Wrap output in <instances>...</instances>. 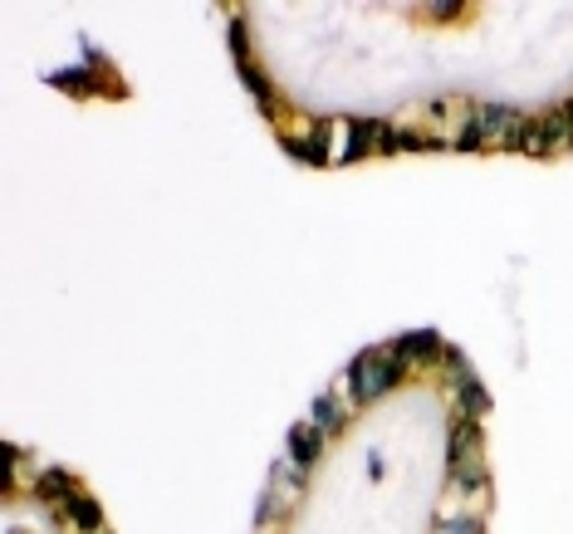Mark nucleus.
<instances>
[{
	"mask_svg": "<svg viewBox=\"0 0 573 534\" xmlns=\"http://www.w3.org/2000/svg\"><path fill=\"white\" fill-rule=\"evenodd\" d=\"M270 496H275V505H279V515H285V510H295L299 500H305V490H309V470H299L295 461H275V466H270Z\"/></svg>",
	"mask_w": 573,
	"mask_h": 534,
	"instance_id": "obj_3",
	"label": "nucleus"
},
{
	"mask_svg": "<svg viewBox=\"0 0 573 534\" xmlns=\"http://www.w3.org/2000/svg\"><path fill=\"white\" fill-rule=\"evenodd\" d=\"M564 109H569V118H573V99H569V103H564Z\"/></svg>",
	"mask_w": 573,
	"mask_h": 534,
	"instance_id": "obj_18",
	"label": "nucleus"
},
{
	"mask_svg": "<svg viewBox=\"0 0 573 534\" xmlns=\"http://www.w3.org/2000/svg\"><path fill=\"white\" fill-rule=\"evenodd\" d=\"M402 363L392 349H363L358 359L348 363V383H353V402H378L382 393H392V387L402 383Z\"/></svg>",
	"mask_w": 573,
	"mask_h": 534,
	"instance_id": "obj_1",
	"label": "nucleus"
},
{
	"mask_svg": "<svg viewBox=\"0 0 573 534\" xmlns=\"http://www.w3.org/2000/svg\"><path fill=\"white\" fill-rule=\"evenodd\" d=\"M519 152L525 157H554V148H549V133H545V123H525V133H519Z\"/></svg>",
	"mask_w": 573,
	"mask_h": 534,
	"instance_id": "obj_13",
	"label": "nucleus"
},
{
	"mask_svg": "<svg viewBox=\"0 0 573 534\" xmlns=\"http://www.w3.org/2000/svg\"><path fill=\"white\" fill-rule=\"evenodd\" d=\"M309 422H314L324 436H339L343 427H348V407H339L333 393H319L314 402H309Z\"/></svg>",
	"mask_w": 573,
	"mask_h": 534,
	"instance_id": "obj_8",
	"label": "nucleus"
},
{
	"mask_svg": "<svg viewBox=\"0 0 573 534\" xmlns=\"http://www.w3.org/2000/svg\"><path fill=\"white\" fill-rule=\"evenodd\" d=\"M93 69H65V75H49L55 89H75V93H108V79L99 75V55L89 59Z\"/></svg>",
	"mask_w": 573,
	"mask_h": 534,
	"instance_id": "obj_10",
	"label": "nucleus"
},
{
	"mask_svg": "<svg viewBox=\"0 0 573 534\" xmlns=\"http://www.w3.org/2000/svg\"><path fill=\"white\" fill-rule=\"evenodd\" d=\"M456 10H461V5H426V15H432V20H451Z\"/></svg>",
	"mask_w": 573,
	"mask_h": 534,
	"instance_id": "obj_17",
	"label": "nucleus"
},
{
	"mask_svg": "<svg viewBox=\"0 0 573 534\" xmlns=\"http://www.w3.org/2000/svg\"><path fill=\"white\" fill-rule=\"evenodd\" d=\"M471 123H475V133H481L485 148H491V143H509V148H519V133H525V118H519V109H509V103H481Z\"/></svg>",
	"mask_w": 573,
	"mask_h": 534,
	"instance_id": "obj_2",
	"label": "nucleus"
},
{
	"mask_svg": "<svg viewBox=\"0 0 573 534\" xmlns=\"http://www.w3.org/2000/svg\"><path fill=\"white\" fill-rule=\"evenodd\" d=\"M59 520H65L69 530H79V534H103V505L93 496H83V490L59 505Z\"/></svg>",
	"mask_w": 573,
	"mask_h": 534,
	"instance_id": "obj_7",
	"label": "nucleus"
},
{
	"mask_svg": "<svg viewBox=\"0 0 573 534\" xmlns=\"http://www.w3.org/2000/svg\"><path fill=\"white\" fill-rule=\"evenodd\" d=\"M491 486V470H485L481 456L461 461V466H451V490H485Z\"/></svg>",
	"mask_w": 573,
	"mask_h": 534,
	"instance_id": "obj_11",
	"label": "nucleus"
},
{
	"mask_svg": "<svg viewBox=\"0 0 573 534\" xmlns=\"http://www.w3.org/2000/svg\"><path fill=\"white\" fill-rule=\"evenodd\" d=\"M231 55H236V65H250V39H245V20L241 15H231Z\"/></svg>",
	"mask_w": 573,
	"mask_h": 534,
	"instance_id": "obj_16",
	"label": "nucleus"
},
{
	"mask_svg": "<svg viewBox=\"0 0 573 534\" xmlns=\"http://www.w3.org/2000/svg\"><path fill=\"white\" fill-rule=\"evenodd\" d=\"M285 446H289L285 456L295 461L299 470H314V466H319V456H324V446H329V436L319 432V427H314V422H309V417H305V422H295V427H289Z\"/></svg>",
	"mask_w": 573,
	"mask_h": 534,
	"instance_id": "obj_4",
	"label": "nucleus"
},
{
	"mask_svg": "<svg viewBox=\"0 0 573 534\" xmlns=\"http://www.w3.org/2000/svg\"><path fill=\"white\" fill-rule=\"evenodd\" d=\"M442 363H446V378H451L456 387L475 378V373H471V359H466V353L456 349V343H446V349H442Z\"/></svg>",
	"mask_w": 573,
	"mask_h": 534,
	"instance_id": "obj_14",
	"label": "nucleus"
},
{
	"mask_svg": "<svg viewBox=\"0 0 573 534\" xmlns=\"http://www.w3.org/2000/svg\"><path fill=\"white\" fill-rule=\"evenodd\" d=\"M442 333L436 329H412V333H402L398 343H392V353H398V363L402 368H416V363H432V359H442Z\"/></svg>",
	"mask_w": 573,
	"mask_h": 534,
	"instance_id": "obj_5",
	"label": "nucleus"
},
{
	"mask_svg": "<svg viewBox=\"0 0 573 534\" xmlns=\"http://www.w3.org/2000/svg\"><path fill=\"white\" fill-rule=\"evenodd\" d=\"M432 534H485V520L481 515H456V520H436Z\"/></svg>",
	"mask_w": 573,
	"mask_h": 534,
	"instance_id": "obj_15",
	"label": "nucleus"
},
{
	"mask_svg": "<svg viewBox=\"0 0 573 534\" xmlns=\"http://www.w3.org/2000/svg\"><path fill=\"white\" fill-rule=\"evenodd\" d=\"M35 496H39V500H55V505H65L69 496H79V480L69 476V470L49 466V470H39V476H35Z\"/></svg>",
	"mask_w": 573,
	"mask_h": 534,
	"instance_id": "obj_9",
	"label": "nucleus"
},
{
	"mask_svg": "<svg viewBox=\"0 0 573 534\" xmlns=\"http://www.w3.org/2000/svg\"><path fill=\"white\" fill-rule=\"evenodd\" d=\"M103 534H108V530H103Z\"/></svg>",
	"mask_w": 573,
	"mask_h": 534,
	"instance_id": "obj_19",
	"label": "nucleus"
},
{
	"mask_svg": "<svg viewBox=\"0 0 573 534\" xmlns=\"http://www.w3.org/2000/svg\"><path fill=\"white\" fill-rule=\"evenodd\" d=\"M456 397H461V417H471V422H481V417L491 412V393L481 387V378L461 383V387H456Z\"/></svg>",
	"mask_w": 573,
	"mask_h": 534,
	"instance_id": "obj_12",
	"label": "nucleus"
},
{
	"mask_svg": "<svg viewBox=\"0 0 573 534\" xmlns=\"http://www.w3.org/2000/svg\"><path fill=\"white\" fill-rule=\"evenodd\" d=\"M481 456V422H471V417H456L451 422V436H446V470L461 466V461Z\"/></svg>",
	"mask_w": 573,
	"mask_h": 534,
	"instance_id": "obj_6",
	"label": "nucleus"
}]
</instances>
